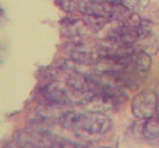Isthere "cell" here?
Returning a JSON list of instances; mask_svg holds the SVG:
<instances>
[{
  "label": "cell",
  "instance_id": "1",
  "mask_svg": "<svg viewBox=\"0 0 159 148\" xmlns=\"http://www.w3.org/2000/svg\"><path fill=\"white\" fill-rule=\"evenodd\" d=\"M58 123L61 128L66 129L75 135L86 136H102L112 130L113 123L106 113L97 111H77L64 110Z\"/></svg>",
  "mask_w": 159,
  "mask_h": 148
},
{
  "label": "cell",
  "instance_id": "2",
  "mask_svg": "<svg viewBox=\"0 0 159 148\" xmlns=\"http://www.w3.org/2000/svg\"><path fill=\"white\" fill-rule=\"evenodd\" d=\"M64 53L69 57L71 63L80 65H94L102 61L99 43H90L87 40L72 41L70 40L63 46Z\"/></svg>",
  "mask_w": 159,
  "mask_h": 148
},
{
  "label": "cell",
  "instance_id": "3",
  "mask_svg": "<svg viewBox=\"0 0 159 148\" xmlns=\"http://www.w3.org/2000/svg\"><path fill=\"white\" fill-rule=\"evenodd\" d=\"M61 34L72 41L88 40L90 35L101 29V25L95 18H63L59 23Z\"/></svg>",
  "mask_w": 159,
  "mask_h": 148
},
{
  "label": "cell",
  "instance_id": "4",
  "mask_svg": "<svg viewBox=\"0 0 159 148\" xmlns=\"http://www.w3.org/2000/svg\"><path fill=\"white\" fill-rule=\"evenodd\" d=\"M158 95L151 89H143L131 100V112L136 119L146 120L157 116Z\"/></svg>",
  "mask_w": 159,
  "mask_h": 148
},
{
  "label": "cell",
  "instance_id": "5",
  "mask_svg": "<svg viewBox=\"0 0 159 148\" xmlns=\"http://www.w3.org/2000/svg\"><path fill=\"white\" fill-rule=\"evenodd\" d=\"M40 94L45 100L46 105L56 106L60 109H66L70 106H74L66 86L65 87L60 86L59 81L43 83L42 87L40 88Z\"/></svg>",
  "mask_w": 159,
  "mask_h": 148
},
{
  "label": "cell",
  "instance_id": "6",
  "mask_svg": "<svg viewBox=\"0 0 159 148\" xmlns=\"http://www.w3.org/2000/svg\"><path fill=\"white\" fill-rule=\"evenodd\" d=\"M141 135L151 147H159V117L146 119L141 127Z\"/></svg>",
  "mask_w": 159,
  "mask_h": 148
},
{
  "label": "cell",
  "instance_id": "7",
  "mask_svg": "<svg viewBox=\"0 0 159 148\" xmlns=\"http://www.w3.org/2000/svg\"><path fill=\"white\" fill-rule=\"evenodd\" d=\"M135 48L140 49V51L147 53L149 56H154V54L158 53L159 51V40L153 34V31H152V33H149L147 35L142 36L135 43Z\"/></svg>",
  "mask_w": 159,
  "mask_h": 148
},
{
  "label": "cell",
  "instance_id": "8",
  "mask_svg": "<svg viewBox=\"0 0 159 148\" xmlns=\"http://www.w3.org/2000/svg\"><path fill=\"white\" fill-rule=\"evenodd\" d=\"M53 148H88V146L65 137H56Z\"/></svg>",
  "mask_w": 159,
  "mask_h": 148
},
{
  "label": "cell",
  "instance_id": "9",
  "mask_svg": "<svg viewBox=\"0 0 159 148\" xmlns=\"http://www.w3.org/2000/svg\"><path fill=\"white\" fill-rule=\"evenodd\" d=\"M94 148H116V147H112V146H106V145H97Z\"/></svg>",
  "mask_w": 159,
  "mask_h": 148
},
{
  "label": "cell",
  "instance_id": "10",
  "mask_svg": "<svg viewBox=\"0 0 159 148\" xmlns=\"http://www.w3.org/2000/svg\"><path fill=\"white\" fill-rule=\"evenodd\" d=\"M157 95H158V106H157V116L159 117V93H157Z\"/></svg>",
  "mask_w": 159,
  "mask_h": 148
}]
</instances>
